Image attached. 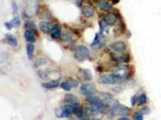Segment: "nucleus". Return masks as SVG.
Segmentation results:
<instances>
[{
  "label": "nucleus",
  "instance_id": "obj_2",
  "mask_svg": "<svg viewBox=\"0 0 161 120\" xmlns=\"http://www.w3.org/2000/svg\"><path fill=\"white\" fill-rule=\"evenodd\" d=\"M90 55V51L87 47L84 45H79L75 48L74 51V58L78 62H83L87 58H89Z\"/></svg>",
  "mask_w": 161,
  "mask_h": 120
},
{
  "label": "nucleus",
  "instance_id": "obj_11",
  "mask_svg": "<svg viewBox=\"0 0 161 120\" xmlns=\"http://www.w3.org/2000/svg\"><path fill=\"white\" fill-rule=\"evenodd\" d=\"M64 99L67 103L71 104L75 107H79L80 106V100L79 98L73 94H65L64 97Z\"/></svg>",
  "mask_w": 161,
  "mask_h": 120
},
{
  "label": "nucleus",
  "instance_id": "obj_33",
  "mask_svg": "<svg viewBox=\"0 0 161 120\" xmlns=\"http://www.w3.org/2000/svg\"><path fill=\"white\" fill-rule=\"evenodd\" d=\"M67 82H69L70 83V85L73 87V88H77V86H78V82H77V80L75 79V78H71V77H69V78H67V80H66Z\"/></svg>",
  "mask_w": 161,
  "mask_h": 120
},
{
  "label": "nucleus",
  "instance_id": "obj_15",
  "mask_svg": "<svg viewBox=\"0 0 161 120\" xmlns=\"http://www.w3.org/2000/svg\"><path fill=\"white\" fill-rule=\"evenodd\" d=\"M81 13L86 18H92L94 15V9L90 5H84L81 7Z\"/></svg>",
  "mask_w": 161,
  "mask_h": 120
},
{
  "label": "nucleus",
  "instance_id": "obj_31",
  "mask_svg": "<svg viewBox=\"0 0 161 120\" xmlns=\"http://www.w3.org/2000/svg\"><path fill=\"white\" fill-rule=\"evenodd\" d=\"M60 87H61V88H62V89H64V91H69L70 90L72 89V88H73V87L70 85L69 82H67V81L61 82V83H60Z\"/></svg>",
  "mask_w": 161,
  "mask_h": 120
},
{
  "label": "nucleus",
  "instance_id": "obj_35",
  "mask_svg": "<svg viewBox=\"0 0 161 120\" xmlns=\"http://www.w3.org/2000/svg\"><path fill=\"white\" fill-rule=\"evenodd\" d=\"M140 112L143 114V115H148L149 113H150V109H149L147 107H144L141 109Z\"/></svg>",
  "mask_w": 161,
  "mask_h": 120
},
{
  "label": "nucleus",
  "instance_id": "obj_1",
  "mask_svg": "<svg viewBox=\"0 0 161 120\" xmlns=\"http://www.w3.org/2000/svg\"><path fill=\"white\" fill-rule=\"evenodd\" d=\"M22 11L24 16L32 18L38 14L40 8V0H23Z\"/></svg>",
  "mask_w": 161,
  "mask_h": 120
},
{
  "label": "nucleus",
  "instance_id": "obj_24",
  "mask_svg": "<svg viewBox=\"0 0 161 120\" xmlns=\"http://www.w3.org/2000/svg\"><path fill=\"white\" fill-rule=\"evenodd\" d=\"M6 39L8 41V42L9 43L10 46H11L12 48H15L18 45V41H17L16 38L13 35L11 34H7L6 35Z\"/></svg>",
  "mask_w": 161,
  "mask_h": 120
},
{
  "label": "nucleus",
  "instance_id": "obj_41",
  "mask_svg": "<svg viewBox=\"0 0 161 120\" xmlns=\"http://www.w3.org/2000/svg\"><path fill=\"white\" fill-rule=\"evenodd\" d=\"M119 1H120V0H112L113 4H114V5H115V4H117V3H119Z\"/></svg>",
  "mask_w": 161,
  "mask_h": 120
},
{
  "label": "nucleus",
  "instance_id": "obj_18",
  "mask_svg": "<svg viewBox=\"0 0 161 120\" xmlns=\"http://www.w3.org/2000/svg\"><path fill=\"white\" fill-rule=\"evenodd\" d=\"M74 115L80 119H89V114L88 113H85L84 111L81 108H80V106L79 107H76L75 110H74Z\"/></svg>",
  "mask_w": 161,
  "mask_h": 120
},
{
  "label": "nucleus",
  "instance_id": "obj_25",
  "mask_svg": "<svg viewBox=\"0 0 161 120\" xmlns=\"http://www.w3.org/2000/svg\"><path fill=\"white\" fill-rule=\"evenodd\" d=\"M26 51H27V55L29 60H32L33 56H34V51H35V46L33 43H28L26 47Z\"/></svg>",
  "mask_w": 161,
  "mask_h": 120
},
{
  "label": "nucleus",
  "instance_id": "obj_37",
  "mask_svg": "<svg viewBox=\"0 0 161 120\" xmlns=\"http://www.w3.org/2000/svg\"><path fill=\"white\" fill-rule=\"evenodd\" d=\"M4 27H5L8 30H11V28H13L12 24H11V22H6L5 23H4Z\"/></svg>",
  "mask_w": 161,
  "mask_h": 120
},
{
  "label": "nucleus",
  "instance_id": "obj_10",
  "mask_svg": "<svg viewBox=\"0 0 161 120\" xmlns=\"http://www.w3.org/2000/svg\"><path fill=\"white\" fill-rule=\"evenodd\" d=\"M98 98H100L101 101L105 104V106H110L113 103L115 100H114L113 96L110 95L109 93H104L101 92L99 93V95H97Z\"/></svg>",
  "mask_w": 161,
  "mask_h": 120
},
{
  "label": "nucleus",
  "instance_id": "obj_16",
  "mask_svg": "<svg viewBox=\"0 0 161 120\" xmlns=\"http://www.w3.org/2000/svg\"><path fill=\"white\" fill-rule=\"evenodd\" d=\"M53 28V27H52V24L47 21H40L39 22V28H40V31L45 33V34L51 33Z\"/></svg>",
  "mask_w": 161,
  "mask_h": 120
},
{
  "label": "nucleus",
  "instance_id": "obj_27",
  "mask_svg": "<svg viewBox=\"0 0 161 120\" xmlns=\"http://www.w3.org/2000/svg\"><path fill=\"white\" fill-rule=\"evenodd\" d=\"M11 24H12L13 28H19L21 25V21H20L19 17H13L12 19L10 21Z\"/></svg>",
  "mask_w": 161,
  "mask_h": 120
},
{
  "label": "nucleus",
  "instance_id": "obj_23",
  "mask_svg": "<svg viewBox=\"0 0 161 120\" xmlns=\"http://www.w3.org/2000/svg\"><path fill=\"white\" fill-rule=\"evenodd\" d=\"M73 37V34L72 31H64L61 33V35H60V39L62 40L63 42H70Z\"/></svg>",
  "mask_w": 161,
  "mask_h": 120
},
{
  "label": "nucleus",
  "instance_id": "obj_21",
  "mask_svg": "<svg viewBox=\"0 0 161 120\" xmlns=\"http://www.w3.org/2000/svg\"><path fill=\"white\" fill-rule=\"evenodd\" d=\"M51 35L53 37V38H55V39L60 38V35H61V27L60 25H58V24L54 26L53 29H52Z\"/></svg>",
  "mask_w": 161,
  "mask_h": 120
},
{
  "label": "nucleus",
  "instance_id": "obj_26",
  "mask_svg": "<svg viewBox=\"0 0 161 120\" xmlns=\"http://www.w3.org/2000/svg\"><path fill=\"white\" fill-rule=\"evenodd\" d=\"M83 76L86 81H91L93 79V76H92V73L90 70L89 69H84L83 70Z\"/></svg>",
  "mask_w": 161,
  "mask_h": 120
},
{
  "label": "nucleus",
  "instance_id": "obj_38",
  "mask_svg": "<svg viewBox=\"0 0 161 120\" xmlns=\"http://www.w3.org/2000/svg\"><path fill=\"white\" fill-rule=\"evenodd\" d=\"M138 100H137V98H136V95H134V96H132V98H131V105H132V107H135V106H136V102H137Z\"/></svg>",
  "mask_w": 161,
  "mask_h": 120
},
{
  "label": "nucleus",
  "instance_id": "obj_9",
  "mask_svg": "<svg viewBox=\"0 0 161 120\" xmlns=\"http://www.w3.org/2000/svg\"><path fill=\"white\" fill-rule=\"evenodd\" d=\"M110 57H111L112 60L117 62H125V63H127V62H130V55H125V54H119V52L111 53Z\"/></svg>",
  "mask_w": 161,
  "mask_h": 120
},
{
  "label": "nucleus",
  "instance_id": "obj_4",
  "mask_svg": "<svg viewBox=\"0 0 161 120\" xmlns=\"http://www.w3.org/2000/svg\"><path fill=\"white\" fill-rule=\"evenodd\" d=\"M121 81L119 77L116 74H110V75H103L100 76L97 79V82L100 84L104 85H114Z\"/></svg>",
  "mask_w": 161,
  "mask_h": 120
},
{
  "label": "nucleus",
  "instance_id": "obj_12",
  "mask_svg": "<svg viewBox=\"0 0 161 120\" xmlns=\"http://www.w3.org/2000/svg\"><path fill=\"white\" fill-rule=\"evenodd\" d=\"M95 4L101 11H104V12L110 11L112 8H113L112 4H110L107 1H105V0H97L95 2Z\"/></svg>",
  "mask_w": 161,
  "mask_h": 120
},
{
  "label": "nucleus",
  "instance_id": "obj_30",
  "mask_svg": "<svg viewBox=\"0 0 161 120\" xmlns=\"http://www.w3.org/2000/svg\"><path fill=\"white\" fill-rule=\"evenodd\" d=\"M147 95L145 94H142L138 98L139 105H143V104L147 103Z\"/></svg>",
  "mask_w": 161,
  "mask_h": 120
},
{
  "label": "nucleus",
  "instance_id": "obj_29",
  "mask_svg": "<svg viewBox=\"0 0 161 120\" xmlns=\"http://www.w3.org/2000/svg\"><path fill=\"white\" fill-rule=\"evenodd\" d=\"M11 8H12V14L13 17H19V11H18V6L15 2H13L11 4Z\"/></svg>",
  "mask_w": 161,
  "mask_h": 120
},
{
  "label": "nucleus",
  "instance_id": "obj_40",
  "mask_svg": "<svg viewBox=\"0 0 161 120\" xmlns=\"http://www.w3.org/2000/svg\"><path fill=\"white\" fill-rule=\"evenodd\" d=\"M119 119L120 120H129L130 119V118H129V117H127V115H124V116L121 117Z\"/></svg>",
  "mask_w": 161,
  "mask_h": 120
},
{
  "label": "nucleus",
  "instance_id": "obj_34",
  "mask_svg": "<svg viewBox=\"0 0 161 120\" xmlns=\"http://www.w3.org/2000/svg\"><path fill=\"white\" fill-rule=\"evenodd\" d=\"M133 118L136 120H143V115L140 112V111H139V112H136L135 113V115H134Z\"/></svg>",
  "mask_w": 161,
  "mask_h": 120
},
{
  "label": "nucleus",
  "instance_id": "obj_32",
  "mask_svg": "<svg viewBox=\"0 0 161 120\" xmlns=\"http://www.w3.org/2000/svg\"><path fill=\"white\" fill-rule=\"evenodd\" d=\"M44 64H46L45 59H44V58H38V59H37L36 61L35 62L34 66H35L36 68H40V67H42V66H44Z\"/></svg>",
  "mask_w": 161,
  "mask_h": 120
},
{
  "label": "nucleus",
  "instance_id": "obj_14",
  "mask_svg": "<svg viewBox=\"0 0 161 120\" xmlns=\"http://www.w3.org/2000/svg\"><path fill=\"white\" fill-rule=\"evenodd\" d=\"M106 42H107V38L106 36H101L99 37L98 39L95 42H93L91 44V47L95 50L102 49V48H105V46L106 45Z\"/></svg>",
  "mask_w": 161,
  "mask_h": 120
},
{
  "label": "nucleus",
  "instance_id": "obj_36",
  "mask_svg": "<svg viewBox=\"0 0 161 120\" xmlns=\"http://www.w3.org/2000/svg\"><path fill=\"white\" fill-rule=\"evenodd\" d=\"M83 1H84V0H73V2H74V4H75L77 7H78V8H80V6L82 5Z\"/></svg>",
  "mask_w": 161,
  "mask_h": 120
},
{
  "label": "nucleus",
  "instance_id": "obj_5",
  "mask_svg": "<svg viewBox=\"0 0 161 120\" xmlns=\"http://www.w3.org/2000/svg\"><path fill=\"white\" fill-rule=\"evenodd\" d=\"M110 107L112 108L115 115L124 116V115H128L130 113V110L127 107L123 105V104H120L117 101H114L111 105H110Z\"/></svg>",
  "mask_w": 161,
  "mask_h": 120
},
{
  "label": "nucleus",
  "instance_id": "obj_28",
  "mask_svg": "<svg viewBox=\"0 0 161 120\" xmlns=\"http://www.w3.org/2000/svg\"><path fill=\"white\" fill-rule=\"evenodd\" d=\"M40 16H41V18L44 20H48L49 18H51V13H50L49 10H42Z\"/></svg>",
  "mask_w": 161,
  "mask_h": 120
},
{
  "label": "nucleus",
  "instance_id": "obj_13",
  "mask_svg": "<svg viewBox=\"0 0 161 120\" xmlns=\"http://www.w3.org/2000/svg\"><path fill=\"white\" fill-rule=\"evenodd\" d=\"M110 48L114 52H123L126 49V45L123 41H117L110 45Z\"/></svg>",
  "mask_w": 161,
  "mask_h": 120
},
{
  "label": "nucleus",
  "instance_id": "obj_6",
  "mask_svg": "<svg viewBox=\"0 0 161 120\" xmlns=\"http://www.w3.org/2000/svg\"><path fill=\"white\" fill-rule=\"evenodd\" d=\"M75 106H73L71 104L65 105L62 108H59L56 111L57 116L59 118H68L71 116L73 114H74V110H75Z\"/></svg>",
  "mask_w": 161,
  "mask_h": 120
},
{
  "label": "nucleus",
  "instance_id": "obj_39",
  "mask_svg": "<svg viewBox=\"0 0 161 120\" xmlns=\"http://www.w3.org/2000/svg\"><path fill=\"white\" fill-rule=\"evenodd\" d=\"M99 28H100V34H103V31H104V26L102 22H99Z\"/></svg>",
  "mask_w": 161,
  "mask_h": 120
},
{
  "label": "nucleus",
  "instance_id": "obj_19",
  "mask_svg": "<svg viewBox=\"0 0 161 120\" xmlns=\"http://www.w3.org/2000/svg\"><path fill=\"white\" fill-rule=\"evenodd\" d=\"M59 84H60V78H57V79H53L48 82H44L42 83V87L45 89H53L57 88Z\"/></svg>",
  "mask_w": 161,
  "mask_h": 120
},
{
  "label": "nucleus",
  "instance_id": "obj_3",
  "mask_svg": "<svg viewBox=\"0 0 161 120\" xmlns=\"http://www.w3.org/2000/svg\"><path fill=\"white\" fill-rule=\"evenodd\" d=\"M114 73L116 74L122 81V80L128 79L130 78V75H131V70L128 66L119 65L114 68Z\"/></svg>",
  "mask_w": 161,
  "mask_h": 120
},
{
  "label": "nucleus",
  "instance_id": "obj_7",
  "mask_svg": "<svg viewBox=\"0 0 161 120\" xmlns=\"http://www.w3.org/2000/svg\"><path fill=\"white\" fill-rule=\"evenodd\" d=\"M80 94L84 95H94L96 93V86L95 84L89 82V83H84L80 86Z\"/></svg>",
  "mask_w": 161,
  "mask_h": 120
},
{
  "label": "nucleus",
  "instance_id": "obj_8",
  "mask_svg": "<svg viewBox=\"0 0 161 120\" xmlns=\"http://www.w3.org/2000/svg\"><path fill=\"white\" fill-rule=\"evenodd\" d=\"M118 21V15L114 12H109L104 15L103 18V22L108 27H113Z\"/></svg>",
  "mask_w": 161,
  "mask_h": 120
},
{
  "label": "nucleus",
  "instance_id": "obj_20",
  "mask_svg": "<svg viewBox=\"0 0 161 120\" xmlns=\"http://www.w3.org/2000/svg\"><path fill=\"white\" fill-rule=\"evenodd\" d=\"M24 28H26V30H28V31H30L31 32L35 33V34H37L36 26V24L34 23L32 20H25V22H24Z\"/></svg>",
  "mask_w": 161,
  "mask_h": 120
},
{
  "label": "nucleus",
  "instance_id": "obj_17",
  "mask_svg": "<svg viewBox=\"0 0 161 120\" xmlns=\"http://www.w3.org/2000/svg\"><path fill=\"white\" fill-rule=\"evenodd\" d=\"M86 112L88 113L89 115H97L98 113L103 112V111L101 108H99L98 107H97L96 105H93V104H90V105H87L86 107Z\"/></svg>",
  "mask_w": 161,
  "mask_h": 120
},
{
  "label": "nucleus",
  "instance_id": "obj_22",
  "mask_svg": "<svg viewBox=\"0 0 161 120\" xmlns=\"http://www.w3.org/2000/svg\"><path fill=\"white\" fill-rule=\"evenodd\" d=\"M36 34L35 33L31 32L30 31H27L24 32V38L28 42H30V43H34L36 41Z\"/></svg>",
  "mask_w": 161,
  "mask_h": 120
}]
</instances>
